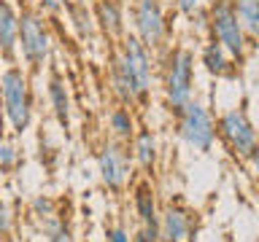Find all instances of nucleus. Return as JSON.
<instances>
[{"label":"nucleus","mask_w":259,"mask_h":242,"mask_svg":"<svg viewBox=\"0 0 259 242\" xmlns=\"http://www.w3.org/2000/svg\"><path fill=\"white\" fill-rule=\"evenodd\" d=\"M162 89H165L167 108L173 110L176 116L192 102V92H194V54L186 46H176V48L167 51Z\"/></svg>","instance_id":"f257e3e1"},{"label":"nucleus","mask_w":259,"mask_h":242,"mask_svg":"<svg viewBox=\"0 0 259 242\" xmlns=\"http://www.w3.org/2000/svg\"><path fill=\"white\" fill-rule=\"evenodd\" d=\"M208 32L210 40L222 43L227 48V54L232 59H243L248 51V35L243 30V24L238 22L232 0H210L208 6Z\"/></svg>","instance_id":"f03ea898"},{"label":"nucleus","mask_w":259,"mask_h":242,"mask_svg":"<svg viewBox=\"0 0 259 242\" xmlns=\"http://www.w3.org/2000/svg\"><path fill=\"white\" fill-rule=\"evenodd\" d=\"M0 97H3L6 118L11 121L14 132H24L30 127L32 108H30V86L22 68H8L0 76Z\"/></svg>","instance_id":"7ed1b4c3"},{"label":"nucleus","mask_w":259,"mask_h":242,"mask_svg":"<svg viewBox=\"0 0 259 242\" xmlns=\"http://www.w3.org/2000/svg\"><path fill=\"white\" fill-rule=\"evenodd\" d=\"M119 59H121V68H124L130 84H133V92L138 97V102H143L151 92V78H154L151 48L143 46L138 35H124Z\"/></svg>","instance_id":"20e7f679"},{"label":"nucleus","mask_w":259,"mask_h":242,"mask_svg":"<svg viewBox=\"0 0 259 242\" xmlns=\"http://www.w3.org/2000/svg\"><path fill=\"white\" fill-rule=\"evenodd\" d=\"M216 135L222 137L224 145L230 148V153L238 159H248L254 145L259 143L256 127L251 124L248 113L243 108H232V110L222 113L216 121Z\"/></svg>","instance_id":"39448f33"},{"label":"nucleus","mask_w":259,"mask_h":242,"mask_svg":"<svg viewBox=\"0 0 259 242\" xmlns=\"http://www.w3.org/2000/svg\"><path fill=\"white\" fill-rule=\"evenodd\" d=\"M178 137L189 145V148L208 153L216 143V121L210 110L202 102H189L178 113Z\"/></svg>","instance_id":"423d86ee"},{"label":"nucleus","mask_w":259,"mask_h":242,"mask_svg":"<svg viewBox=\"0 0 259 242\" xmlns=\"http://www.w3.org/2000/svg\"><path fill=\"white\" fill-rule=\"evenodd\" d=\"M19 46H22V56L32 68L44 65V59L52 51V35H49L44 16L35 8H24L19 14Z\"/></svg>","instance_id":"0eeeda50"},{"label":"nucleus","mask_w":259,"mask_h":242,"mask_svg":"<svg viewBox=\"0 0 259 242\" xmlns=\"http://www.w3.org/2000/svg\"><path fill=\"white\" fill-rule=\"evenodd\" d=\"M97 172L108 191L121 194L127 189V180L133 175V153L124 148V143L108 140L97 153Z\"/></svg>","instance_id":"6e6552de"},{"label":"nucleus","mask_w":259,"mask_h":242,"mask_svg":"<svg viewBox=\"0 0 259 242\" xmlns=\"http://www.w3.org/2000/svg\"><path fill=\"white\" fill-rule=\"evenodd\" d=\"M133 24H135V35L141 38L143 46H149L151 51L159 48L167 38V16L165 8H162V0H135Z\"/></svg>","instance_id":"1a4fd4ad"},{"label":"nucleus","mask_w":259,"mask_h":242,"mask_svg":"<svg viewBox=\"0 0 259 242\" xmlns=\"http://www.w3.org/2000/svg\"><path fill=\"white\" fill-rule=\"evenodd\" d=\"M194 231V213L184 205H167L159 213L162 242H186Z\"/></svg>","instance_id":"9d476101"},{"label":"nucleus","mask_w":259,"mask_h":242,"mask_svg":"<svg viewBox=\"0 0 259 242\" xmlns=\"http://www.w3.org/2000/svg\"><path fill=\"white\" fill-rule=\"evenodd\" d=\"M130 148H133V151H130V153H133V161L143 169V172H151V169L157 167L159 143H157V135H154L151 129L138 127V132L133 135V140H130Z\"/></svg>","instance_id":"9b49d317"},{"label":"nucleus","mask_w":259,"mask_h":242,"mask_svg":"<svg viewBox=\"0 0 259 242\" xmlns=\"http://www.w3.org/2000/svg\"><path fill=\"white\" fill-rule=\"evenodd\" d=\"M16 46H19V11L8 0H0V54L14 56Z\"/></svg>","instance_id":"f8f14e48"},{"label":"nucleus","mask_w":259,"mask_h":242,"mask_svg":"<svg viewBox=\"0 0 259 242\" xmlns=\"http://www.w3.org/2000/svg\"><path fill=\"white\" fill-rule=\"evenodd\" d=\"M133 205H135V215L138 221L146 226L159 223V210H157V197H154V189L149 180H141L133 191Z\"/></svg>","instance_id":"ddd939ff"},{"label":"nucleus","mask_w":259,"mask_h":242,"mask_svg":"<svg viewBox=\"0 0 259 242\" xmlns=\"http://www.w3.org/2000/svg\"><path fill=\"white\" fill-rule=\"evenodd\" d=\"M200 65L205 68L210 76L222 78V76H230L232 73V56L227 54V48L216 40H208L200 51Z\"/></svg>","instance_id":"4468645a"},{"label":"nucleus","mask_w":259,"mask_h":242,"mask_svg":"<svg viewBox=\"0 0 259 242\" xmlns=\"http://www.w3.org/2000/svg\"><path fill=\"white\" fill-rule=\"evenodd\" d=\"M97 22L108 32V38L124 35V11H121V0H97Z\"/></svg>","instance_id":"2eb2a0df"},{"label":"nucleus","mask_w":259,"mask_h":242,"mask_svg":"<svg viewBox=\"0 0 259 242\" xmlns=\"http://www.w3.org/2000/svg\"><path fill=\"white\" fill-rule=\"evenodd\" d=\"M108 127L113 132V140H119V143H130V140H133V135L138 132L135 116H133V110H130L127 105H119V108L111 110Z\"/></svg>","instance_id":"dca6fc26"},{"label":"nucleus","mask_w":259,"mask_h":242,"mask_svg":"<svg viewBox=\"0 0 259 242\" xmlns=\"http://www.w3.org/2000/svg\"><path fill=\"white\" fill-rule=\"evenodd\" d=\"M49 100H52V110L57 121H60L62 127H68L70 121V97H68V89H65L62 78H52L49 81Z\"/></svg>","instance_id":"f3484780"},{"label":"nucleus","mask_w":259,"mask_h":242,"mask_svg":"<svg viewBox=\"0 0 259 242\" xmlns=\"http://www.w3.org/2000/svg\"><path fill=\"white\" fill-rule=\"evenodd\" d=\"M238 22L243 24L246 35L259 38V0H232Z\"/></svg>","instance_id":"a211bd4d"},{"label":"nucleus","mask_w":259,"mask_h":242,"mask_svg":"<svg viewBox=\"0 0 259 242\" xmlns=\"http://www.w3.org/2000/svg\"><path fill=\"white\" fill-rule=\"evenodd\" d=\"M44 242H70V231L68 226L57 218H49V226H46V237Z\"/></svg>","instance_id":"6ab92c4d"},{"label":"nucleus","mask_w":259,"mask_h":242,"mask_svg":"<svg viewBox=\"0 0 259 242\" xmlns=\"http://www.w3.org/2000/svg\"><path fill=\"white\" fill-rule=\"evenodd\" d=\"M32 213L49 221V218L57 215V202L52 197H46V194H44V197H35V199H32Z\"/></svg>","instance_id":"aec40b11"},{"label":"nucleus","mask_w":259,"mask_h":242,"mask_svg":"<svg viewBox=\"0 0 259 242\" xmlns=\"http://www.w3.org/2000/svg\"><path fill=\"white\" fill-rule=\"evenodd\" d=\"M159 239H162L159 223H154V226L141 223V229H138V231H135V237H133V242H159Z\"/></svg>","instance_id":"412c9836"},{"label":"nucleus","mask_w":259,"mask_h":242,"mask_svg":"<svg viewBox=\"0 0 259 242\" xmlns=\"http://www.w3.org/2000/svg\"><path fill=\"white\" fill-rule=\"evenodd\" d=\"M16 161H19V153H16L14 145L0 143V169H11Z\"/></svg>","instance_id":"4be33fe9"},{"label":"nucleus","mask_w":259,"mask_h":242,"mask_svg":"<svg viewBox=\"0 0 259 242\" xmlns=\"http://www.w3.org/2000/svg\"><path fill=\"white\" fill-rule=\"evenodd\" d=\"M105 242H133V237H130V231L124 226H111L105 231Z\"/></svg>","instance_id":"5701e85b"},{"label":"nucleus","mask_w":259,"mask_h":242,"mask_svg":"<svg viewBox=\"0 0 259 242\" xmlns=\"http://www.w3.org/2000/svg\"><path fill=\"white\" fill-rule=\"evenodd\" d=\"M78 8V19H76V24H78V30H81V35H92V16H89V11L84 6H76Z\"/></svg>","instance_id":"b1692460"},{"label":"nucleus","mask_w":259,"mask_h":242,"mask_svg":"<svg viewBox=\"0 0 259 242\" xmlns=\"http://www.w3.org/2000/svg\"><path fill=\"white\" fill-rule=\"evenodd\" d=\"M202 3H205V0H176V8L186 16H194L202 8Z\"/></svg>","instance_id":"393cba45"},{"label":"nucleus","mask_w":259,"mask_h":242,"mask_svg":"<svg viewBox=\"0 0 259 242\" xmlns=\"http://www.w3.org/2000/svg\"><path fill=\"white\" fill-rule=\"evenodd\" d=\"M35 6L40 8V11H46V14H60L65 0H35Z\"/></svg>","instance_id":"a878e982"},{"label":"nucleus","mask_w":259,"mask_h":242,"mask_svg":"<svg viewBox=\"0 0 259 242\" xmlns=\"http://www.w3.org/2000/svg\"><path fill=\"white\" fill-rule=\"evenodd\" d=\"M248 161H251V169H254V177L259 180V143L254 145V151H251V156H248Z\"/></svg>","instance_id":"bb28decb"},{"label":"nucleus","mask_w":259,"mask_h":242,"mask_svg":"<svg viewBox=\"0 0 259 242\" xmlns=\"http://www.w3.org/2000/svg\"><path fill=\"white\" fill-rule=\"evenodd\" d=\"M0 229L3 231L11 229V215H8V210L3 207V202H0Z\"/></svg>","instance_id":"cd10ccee"},{"label":"nucleus","mask_w":259,"mask_h":242,"mask_svg":"<svg viewBox=\"0 0 259 242\" xmlns=\"http://www.w3.org/2000/svg\"><path fill=\"white\" fill-rule=\"evenodd\" d=\"M3 234H6V231H3V229H0V242H3Z\"/></svg>","instance_id":"c85d7f7f"},{"label":"nucleus","mask_w":259,"mask_h":242,"mask_svg":"<svg viewBox=\"0 0 259 242\" xmlns=\"http://www.w3.org/2000/svg\"><path fill=\"white\" fill-rule=\"evenodd\" d=\"M170 3H176V0H170Z\"/></svg>","instance_id":"c756f323"},{"label":"nucleus","mask_w":259,"mask_h":242,"mask_svg":"<svg viewBox=\"0 0 259 242\" xmlns=\"http://www.w3.org/2000/svg\"><path fill=\"white\" fill-rule=\"evenodd\" d=\"M186 242H189V239H186Z\"/></svg>","instance_id":"7c9ffc66"}]
</instances>
